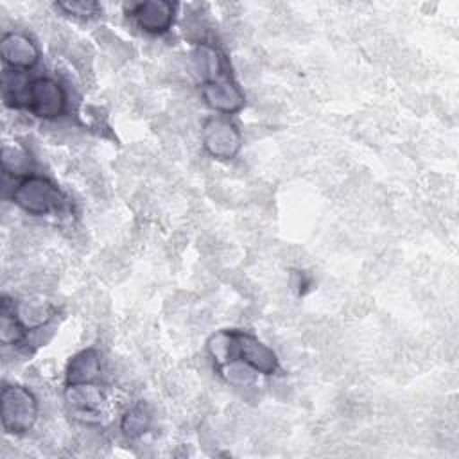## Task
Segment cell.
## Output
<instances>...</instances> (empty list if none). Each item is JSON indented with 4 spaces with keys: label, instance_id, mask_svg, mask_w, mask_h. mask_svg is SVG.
<instances>
[{
    "label": "cell",
    "instance_id": "6da1fadb",
    "mask_svg": "<svg viewBox=\"0 0 459 459\" xmlns=\"http://www.w3.org/2000/svg\"><path fill=\"white\" fill-rule=\"evenodd\" d=\"M13 201L27 213L43 215L57 210L63 203V195L50 179L43 176H29L13 190Z\"/></svg>",
    "mask_w": 459,
    "mask_h": 459
},
{
    "label": "cell",
    "instance_id": "7a4b0ae2",
    "mask_svg": "<svg viewBox=\"0 0 459 459\" xmlns=\"http://www.w3.org/2000/svg\"><path fill=\"white\" fill-rule=\"evenodd\" d=\"M38 418L34 394L22 385H4L2 389V425L11 434L27 432Z\"/></svg>",
    "mask_w": 459,
    "mask_h": 459
},
{
    "label": "cell",
    "instance_id": "3957f363",
    "mask_svg": "<svg viewBox=\"0 0 459 459\" xmlns=\"http://www.w3.org/2000/svg\"><path fill=\"white\" fill-rule=\"evenodd\" d=\"M201 140L206 152L219 160H231L240 151V133L235 124L221 117H210L201 129Z\"/></svg>",
    "mask_w": 459,
    "mask_h": 459
},
{
    "label": "cell",
    "instance_id": "277c9868",
    "mask_svg": "<svg viewBox=\"0 0 459 459\" xmlns=\"http://www.w3.org/2000/svg\"><path fill=\"white\" fill-rule=\"evenodd\" d=\"M65 91L59 82L48 77H39L29 82L25 106L38 117L54 118L65 109Z\"/></svg>",
    "mask_w": 459,
    "mask_h": 459
},
{
    "label": "cell",
    "instance_id": "5b68a950",
    "mask_svg": "<svg viewBox=\"0 0 459 459\" xmlns=\"http://www.w3.org/2000/svg\"><path fill=\"white\" fill-rule=\"evenodd\" d=\"M237 342H238V359L244 360L247 366H251L255 371L271 375L278 368V359L274 351L265 346L262 341H258L255 335L246 332H237Z\"/></svg>",
    "mask_w": 459,
    "mask_h": 459
},
{
    "label": "cell",
    "instance_id": "8992f818",
    "mask_svg": "<svg viewBox=\"0 0 459 459\" xmlns=\"http://www.w3.org/2000/svg\"><path fill=\"white\" fill-rule=\"evenodd\" d=\"M129 11L134 14L138 25L145 32H152V34L165 32L174 20V5L165 0L140 2L131 5Z\"/></svg>",
    "mask_w": 459,
    "mask_h": 459
},
{
    "label": "cell",
    "instance_id": "52a82bcc",
    "mask_svg": "<svg viewBox=\"0 0 459 459\" xmlns=\"http://www.w3.org/2000/svg\"><path fill=\"white\" fill-rule=\"evenodd\" d=\"M203 100L219 113H237L244 106V93L230 81H208L201 88Z\"/></svg>",
    "mask_w": 459,
    "mask_h": 459
},
{
    "label": "cell",
    "instance_id": "ba28073f",
    "mask_svg": "<svg viewBox=\"0 0 459 459\" xmlns=\"http://www.w3.org/2000/svg\"><path fill=\"white\" fill-rule=\"evenodd\" d=\"M0 54L4 63L13 68H30L38 61L36 45L20 32H7L0 43Z\"/></svg>",
    "mask_w": 459,
    "mask_h": 459
},
{
    "label": "cell",
    "instance_id": "9c48e42d",
    "mask_svg": "<svg viewBox=\"0 0 459 459\" xmlns=\"http://www.w3.org/2000/svg\"><path fill=\"white\" fill-rule=\"evenodd\" d=\"M99 375H100L99 353L93 348H86L70 359L66 366L65 380H66V385L90 384L97 380Z\"/></svg>",
    "mask_w": 459,
    "mask_h": 459
},
{
    "label": "cell",
    "instance_id": "30bf717a",
    "mask_svg": "<svg viewBox=\"0 0 459 459\" xmlns=\"http://www.w3.org/2000/svg\"><path fill=\"white\" fill-rule=\"evenodd\" d=\"M13 310L25 330L41 328V326L48 325V321L54 316V305L50 301H45L39 296H32V298L18 301L13 307Z\"/></svg>",
    "mask_w": 459,
    "mask_h": 459
},
{
    "label": "cell",
    "instance_id": "8fae6325",
    "mask_svg": "<svg viewBox=\"0 0 459 459\" xmlns=\"http://www.w3.org/2000/svg\"><path fill=\"white\" fill-rule=\"evenodd\" d=\"M65 400L77 412H93L95 409H99L102 405L104 394L91 382L90 384H74V385H66Z\"/></svg>",
    "mask_w": 459,
    "mask_h": 459
},
{
    "label": "cell",
    "instance_id": "7c38bea8",
    "mask_svg": "<svg viewBox=\"0 0 459 459\" xmlns=\"http://www.w3.org/2000/svg\"><path fill=\"white\" fill-rule=\"evenodd\" d=\"M206 351L215 360V364L224 366L231 360L238 359V342L237 332L231 330H219L212 333L206 341Z\"/></svg>",
    "mask_w": 459,
    "mask_h": 459
},
{
    "label": "cell",
    "instance_id": "4fadbf2b",
    "mask_svg": "<svg viewBox=\"0 0 459 459\" xmlns=\"http://www.w3.org/2000/svg\"><path fill=\"white\" fill-rule=\"evenodd\" d=\"M190 63H192V70L204 81H215L221 74V56L219 52L206 45V43H199L192 56H190Z\"/></svg>",
    "mask_w": 459,
    "mask_h": 459
},
{
    "label": "cell",
    "instance_id": "5bb4252c",
    "mask_svg": "<svg viewBox=\"0 0 459 459\" xmlns=\"http://www.w3.org/2000/svg\"><path fill=\"white\" fill-rule=\"evenodd\" d=\"M0 160H2L4 172L13 174V176L25 174L30 167V156L20 145H4Z\"/></svg>",
    "mask_w": 459,
    "mask_h": 459
},
{
    "label": "cell",
    "instance_id": "9a60e30c",
    "mask_svg": "<svg viewBox=\"0 0 459 459\" xmlns=\"http://www.w3.org/2000/svg\"><path fill=\"white\" fill-rule=\"evenodd\" d=\"M149 425H151V414L143 405H136L129 409L120 421V429L124 436H127L129 439L140 437L149 429Z\"/></svg>",
    "mask_w": 459,
    "mask_h": 459
},
{
    "label": "cell",
    "instance_id": "2e32d148",
    "mask_svg": "<svg viewBox=\"0 0 459 459\" xmlns=\"http://www.w3.org/2000/svg\"><path fill=\"white\" fill-rule=\"evenodd\" d=\"M221 373L224 380L235 387H249L255 382V369L238 359L221 366Z\"/></svg>",
    "mask_w": 459,
    "mask_h": 459
},
{
    "label": "cell",
    "instance_id": "e0dca14e",
    "mask_svg": "<svg viewBox=\"0 0 459 459\" xmlns=\"http://www.w3.org/2000/svg\"><path fill=\"white\" fill-rule=\"evenodd\" d=\"M23 337V326L18 321L14 310H9L4 303L0 316V341L4 344H16Z\"/></svg>",
    "mask_w": 459,
    "mask_h": 459
},
{
    "label": "cell",
    "instance_id": "ac0fdd59",
    "mask_svg": "<svg viewBox=\"0 0 459 459\" xmlns=\"http://www.w3.org/2000/svg\"><path fill=\"white\" fill-rule=\"evenodd\" d=\"M57 9L65 11L66 14H74L79 18H90L99 13L97 2H86V0H70V2H59L56 4Z\"/></svg>",
    "mask_w": 459,
    "mask_h": 459
}]
</instances>
